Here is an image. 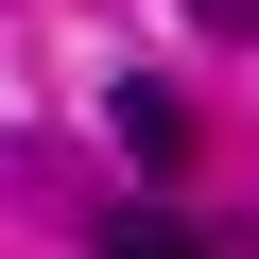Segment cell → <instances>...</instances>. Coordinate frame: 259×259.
<instances>
[{"instance_id":"cell-1","label":"cell","mask_w":259,"mask_h":259,"mask_svg":"<svg viewBox=\"0 0 259 259\" xmlns=\"http://www.w3.org/2000/svg\"><path fill=\"white\" fill-rule=\"evenodd\" d=\"M104 139L139 156V173H173V156H190V104H173L156 69H121V87H104Z\"/></svg>"},{"instance_id":"cell-2","label":"cell","mask_w":259,"mask_h":259,"mask_svg":"<svg viewBox=\"0 0 259 259\" xmlns=\"http://www.w3.org/2000/svg\"><path fill=\"white\" fill-rule=\"evenodd\" d=\"M87 259H225V242H207V225H173V207H121Z\"/></svg>"},{"instance_id":"cell-3","label":"cell","mask_w":259,"mask_h":259,"mask_svg":"<svg viewBox=\"0 0 259 259\" xmlns=\"http://www.w3.org/2000/svg\"><path fill=\"white\" fill-rule=\"evenodd\" d=\"M190 18H207V35H242V52H259V0H190Z\"/></svg>"}]
</instances>
